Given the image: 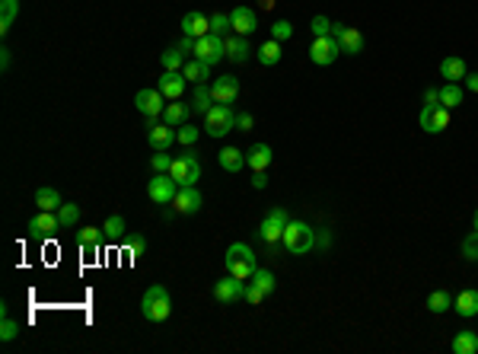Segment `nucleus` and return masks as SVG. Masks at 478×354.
Wrapping results in <instances>:
<instances>
[{
  "label": "nucleus",
  "mask_w": 478,
  "mask_h": 354,
  "mask_svg": "<svg viewBox=\"0 0 478 354\" xmlns=\"http://www.w3.org/2000/svg\"><path fill=\"white\" fill-rule=\"evenodd\" d=\"M140 313H144V320L150 322H166L169 313H173V300H169V291L163 284H150L140 300Z\"/></svg>",
  "instance_id": "nucleus-1"
},
{
  "label": "nucleus",
  "mask_w": 478,
  "mask_h": 354,
  "mask_svg": "<svg viewBox=\"0 0 478 354\" xmlns=\"http://www.w3.org/2000/svg\"><path fill=\"white\" fill-rule=\"evenodd\" d=\"M223 265H227V275H233V278H243L249 281L252 275H255V252L249 249L246 243H233L227 249V256H223Z\"/></svg>",
  "instance_id": "nucleus-2"
},
{
  "label": "nucleus",
  "mask_w": 478,
  "mask_h": 354,
  "mask_svg": "<svg viewBox=\"0 0 478 354\" xmlns=\"http://www.w3.org/2000/svg\"><path fill=\"white\" fill-rule=\"evenodd\" d=\"M281 243H284V249L291 252V256H306V252L316 246V230L303 221H287Z\"/></svg>",
  "instance_id": "nucleus-3"
},
{
  "label": "nucleus",
  "mask_w": 478,
  "mask_h": 354,
  "mask_svg": "<svg viewBox=\"0 0 478 354\" xmlns=\"http://www.w3.org/2000/svg\"><path fill=\"white\" fill-rule=\"evenodd\" d=\"M236 131V112L227 103H214L204 115V134L211 138H223V134Z\"/></svg>",
  "instance_id": "nucleus-4"
},
{
  "label": "nucleus",
  "mask_w": 478,
  "mask_h": 354,
  "mask_svg": "<svg viewBox=\"0 0 478 354\" xmlns=\"http://www.w3.org/2000/svg\"><path fill=\"white\" fill-rule=\"evenodd\" d=\"M169 176L175 179V185H198L201 179V160H198V153H179L169 166Z\"/></svg>",
  "instance_id": "nucleus-5"
},
{
  "label": "nucleus",
  "mask_w": 478,
  "mask_h": 354,
  "mask_svg": "<svg viewBox=\"0 0 478 354\" xmlns=\"http://www.w3.org/2000/svg\"><path fill=\"white\" fill-rule=\"evenodd\" d=\"M287 211L284 208H271L268 214H265V221L258 223V240H262L265 246H271L274 249L281 240H284V227H287Z\"/></svg>",
  "instance_id": "nucleus-6"
},
{
  "label": "nucleus",
  "mask_w": 478,
  "mask_h": 354,
  "mask_svg": "<svg viewBox=\"0 0 478 354\" xmlns=\"http://www.w3.org/2000/svg\"><path fill=\"white\" fill-rule=\"evenodd\" d=\"M169 99L163 96V93L157 90V86H147V90H138V96H134V105H138V112L147 118V128L157 122V118H163V109H166Z\"/></svg>",
  "instance_id": "nucleus-7"
},
{
  "label": "nucleus",
  "mask_w": 478,
  "mask_h": 354,
  "mask_svg": "<svg viewBox=\"0 0 478 354\" xmlns=\"http://www.w3.org/2000/svg\"><path fill=\"white\" fill-rule=\"evenodd\" d=\"M198 61H204L208 67H214L217 61H223V55H227V45H223V35H201V39H194V51H192Z\"/></svg>",
  "instance_id": "nucleus-8"
},
{
  "label": "nucleus",
  "mask_w": 478,
  "mask_h": 354,
  "mask_svg": "<svg viewBox=\"0 0 478 354\" xmlns=\"http://www.w3.org/2000/svg\"><path fill=\"white\" fill-rule=\"evenodd\" d=\"M341 55V45L335 35H319L316 42H312L310 48V61L316 64V67H328V64H335Z\"/></svg>",
  "instance_id": "nucleus-9"
},
{
  "label": "nucleus",
  "mask_w": 478,
  "mask_h": 354,
  "mask_svg": "<svg viewBox=\"0 0 478 354\" xmlns=\"http://www.w3.org/2000/svg\"><path fill=\"white\" fill-rule=\"evenodd\" d=\"M175 192H179V185L169 173H153V179L147 182V195H150L153 204H173Z\"/></svg>",
  "instance_id": "nucleus-10"
},
{
  "label": "nucleus",
  "mask_w": 478,
  "mask_h": 354,
  "mask_svg": "<svg viewBox=\"0 0 478 354\" xmlns=\"http://www.w3.org/2000/svg\"><path fill=\"white\" fill-rule=\"evenodd\" d=\"M418 122H421V128L427 134H440L450 128V109L446 105H424Z\"/></svg>",
  "instance_id": "nucleus-11"
},
{
  "label": "nucleus",
  "mask_w": 478,
  "mask_h": 354,
  "mask_svg": "<svg viewBox=\"0 0 478 354\" xmlns=\"http://www.w3.org/2000/svg\"><path fill=\"white\" fill-rule=\"evenodd\" d=\"M332 35L338 39L341 55H361V51H364V35H361V29L345 26V22H335Z\"/></svg>",
  "instance_id": "nucleus-12"
},
{
  "label": "nucleus",
  "mask_w": 478,
  "mask_h": 354,
  "mask_svg": "<svg viewBox=\"0 0 478 354\" xmlns=\"http://www.w3.org/2000/svg\"><path fill=\"white\" fill-rule=\"evenodd\" d=\"M173 211L175 214H198L201 211V192H198V185H179V192L173 198Z\"/></svg>",
  "instance_id": "nucleus-13"
},
{
  "label": "nucleus",
  "mask_w": 478,
  "mask_h": 354,
  "mask_svg": "<svg viewBox=\"0 0 478 354\" xmlns=\"http://www.w3.org/2000/svg\"><path fill=\"white\" fill-rule=\"evenodd\" d=\"M58 230H61V221H58L55 211H39V214L29 221V233H32L35 240H51Z\"/></svg>",
  "instance_id": "nucleus-14"
},
{
  "label": "nucleus",
  "mask_w": 478,
  "mask_h": 354,
  "mask_svg": "<svg viewBox=\"0 0 478 354\" xmlns=\"http://www.w3.org/2000/svg\"><path fill=\"white\" fill-rule=\"evenodd\" d=\"M230 26H233L236 35H246V39H249V35L258 29L255 10H252V7H233V10H230Z\"/></svg>",
  "instance_id": "nucleus-15"
},
{
  "label": "nucleus",
  "mask_w": 478,
  "mask_h": 354,
  "mask_svg": "<svg viewBox=\"0 0 478 354\" xmlns=\"http://www.w3.org/2000/svg\"><path fill=\"white\" fill-rule=\"evenodd\" d=\"M175 128L166 125V122H153L150 128H147V144L153 147V150H169V147L175 144Z\"/></svg>",
  "instance_id": "nucleus-16"
},
{
  "label": "nucleus",
  "mask_w": 478,
  "mask_h": 354,
  "mask_svg": "<svg viewBox=\"0 0 478 354\" xmlns=\"http://www.w3.org/2000/svg\"><path fill=\"white\" fill-rule=\"evenodd\" d=\"M243 291H246V281L233 278V275H227V278H220L214 284V297L220 300V303H236V300H243Z\"/></svg>",
  "instance_id": "nucleus-17"
},
{
  "label": "nucleus",
  "mask_w": 478,
  "mask_h": 354,
  "mask_svg": "<svg viewBox=\"0 0 478 354\" xmlns=\"http://www.w3.org/2000/svg\"><path fill=\"white\" fill-rule=\"evenodd\" d=\"M211 93H214V103H233L239 96V77L233 74H223V77H214V84H211Z\"/></svg>",
  "instance_id": "nucleus-18"
},
{
  "label": "nucleus",
  "mask_w": 478,
  "mask_h": 354,
  "mask_svg": "<svg viewBox=\"0 0 478 354\" xmlns=\"http://www.w3.org/2000/svg\"><path fill=\"white\" fill-rule=\"evenodd\" d=\"M157 90L163 93L169 103L182 99V93H185V74H182V70H166V74L157 80Z\"/></svg>",
  "instance_id": "nucleus-19"
},
{
  "label": "nucleus",
  "mask_w": 478,
  "mask_h": 354,
  "mask_svg": "<svg viewBox=\"0 0 478 354\" xmlns=\"http://www.w3.org/2000/svg\"><path fill=\"white\" fill-rule=\"evenodd\" d=\"M453 310H456L463 320H472V316H478V291H475V287H465V291H459L456 297H453Z\"/></svg>",
  "instance_id": "nucleus-20"
},
{
  "label": "nucleus",
  "mask_w": 478,
  "mask_h": 354,
  "mask_svg": "<svg viewBox=\"0 0 478 354\" xmlns=\"http://www.w3.org/2000/svg\"><path fill=\"white\" fill-rule=\"evenodd\" d=\"M211 32V16L204 13H185L182 16V35L188 39H201V35Z\"/></svg>",
  "instance_id": "nucleus-21"
},
{
  "label": "nucleus",
  "mask_w": 478,
  "mask_h": 354,
  "mask_svg": "<svg viewBox=\"0 0 478 354\" xmlns=\"http://www.w3.org/2000/svg\"><path fill=\"white\" fill-rule=\"evenodd\" d=\"M271 160H274V153H271L268 144H252L249 153H246V163H249L252 173H265L271 166Z\"/></svg>",
  "instance_id": "nucleus-22"
},
{
  "label": "nucleus",
  "mask_w": 478,
  "mask_h": 354,
  "mask_svg": "<svg viewBox=\"0 0 478 354\" xmlns=\"http://www.w3.org/2000/svg\"><path fill=\"white\" fill-rule=\"evenodd\" d=\"M217 163H220L227 173H243L246 169V153L239 150V147H223V150L217 153Z\"/></svg>",
  "instance_id": "nucleus-23"
},
{
  "label": "nucleus",
  "mask_w": 478,
  "mask_h": 354,
  "mask_svg": "<svg viewBox=\"0 0 478 354\" xmlns=\"http://www.w3.org/2000/svg\"><path fill=\"white\" fill-rule=\"evenodd\" d=\"M223 45H227V58L233 64H243L246 58H249V39H246V35H227V39H223Z\"/></svg>",
  "instance_id": "nucleus-24"
},
{
  "label": "nucleus",
  "mask_w": 478,
  "mask_h": 354,
  "mask_svg": "<svg viewBox=\"0 0 478 354\" xmlns=\"http://www.w3.org/2000/svg\"><path fill=\"white\" fill-rule=\"evenodd\" d=\"M188 115H192V105L179 103V99H173V103H166V109H163V122L173 128H182L188 122Z\"/></svg>",
  "instance_id": "nucleus-25"
},
{
  "label": "nucleus",
  "mask_w": 478,
  "mask_h": 354,
  "mask_svg": "<svg viewBox=\"0 0 478 354\" xmlns=\"http://www.w3.org/2000/svg\"><path fill=\"white\" fill-rule=\"evenodd\" d=\"M465 74H469V67H465L463 58H444L440 61V77H446V84H459V80H465Z\"/></svg>",
  "instance_id": "nucleus-26"
},
{
  "label": "nucleus",
  "mask_w": 478,
  "mask_h": 354,
  "mask_svg": "<svg viewBox=\"0 0 478 354\" xmlns=\"http://www.w3.org/2000/svg\"><path fill=\"white\" fill-rule=\"evenodd\" d=\"M35 204H39V211H58L61 208V192L51 185H42V188H35Z\"/></svg>",
  "instance_id": "nucleus-27"
},
{
  "label": "nucleus",
  "mask_w": 478,
  "mask_h": 354,
  "mask_svg": "<svg viewBox=\"0 0 478 354\" xmlns=\"http://www.w3.org/2000/svg\"><path fill=\"white\" fill-rule=\"evenodd\" d=\"M453 354H478V332L463 329L453 335Z\"/></svg>",
  "instance_id": "nucleus-28"
},
{
  "label": "nucleus",
  "mask_w": 478,
  "mask_h": 354,
  "mask_svg": "<svg viewBox=\"0 0 478 354\" xmlns=\"http://www.w3.org/2000/svg\"><path fill=\"white\" fill-rule=\"evenodd\" d=\"M211 105H214V93H211V86H208V84H194L192 112H198V115H208Z\"/></svg>",
  "instance_id": "nucleus-29"
},
{
  "label": "nucleus",
  "mask_w": 478,
  "mask_h": 354,
  "mask_svg": "<svg viewBox=\"0 0 478 354\" xmlns=\"http://www.w3.org/2000/svg\"><path fill=\"white\" fill-rule=\"evenodd\" d=\"M182 74H185V80H192V84H208V77H211V67L204 61H185V67H182Z\"/></svg>",
  "instance_id": "nucleus-30"
},
{
  "label": "nucleus",
  "mask_w": 478,
  "mask_h": 354,
  "mask_svg": "<svg viewBox=\"0 0 478 354\" xmlns=\"http://www.w3.org/2000/svg\"><path fill=\"white\" fill-rule=\"evenodd\" d=\"M102 227H86V230H80V246H84V252L86 256H96L99 252V243H102Z\"/></svg>",
  "instance_id": "nucleus-31"
},
{
  "label": "nucleus",
  "mask_w": 478,
  "mask_h": 354,
  "mask_svg": "<svg viewBox=\"0 0 478 354\" xmlns=\"http://www.w3.org/2000/svg\"><path fill=\"white\" fill-rule=\"evenodd\" d=\"M281 55H284V51H281V42H277V39H268V42L258 48V61H262L265 67H274V64L281 61Z\"/></svg>",
  "instance_id": "nucleus-32"
},
{
  "label": "nucleus",
  "mask_w": 478,
  "mask_h": 354,
  "mask_svg": "<svg viewBox=\"0 0 478 354\" xmlns=\"http://www.w3.org/2000/svg\"><path fill=\"white\" fill-rule=\"evenodd\" d=\"M159 64L166 70H182L185 67V51L179 48V45H173V48H166L163 55H159Z\"/></svg>",
  "instance_id": "nucleus-33"
},
{
  "label": "nucleus",
  "mask_w": 478,
  "mask_h": 354,
  "mask_svg": "<svg viewBox=\"0 0 478 354\" xmlns=\"http://www.w3.org/2000/svg\"><path fill=\"white\" fill-rule=\"evenodd\" d=\"M20 13V0H0V32H7Z\"/></svg>",
  "instance_id": "nucleus-34"
},
{
  "label": "nucleus",
  "mask_w": 478,
  "mask_h": 354,
  "mask_svg": "<svg viewBox=\"0 0 478 354\" xmlns=\"http://www.w3.org/2000/svg\"><path fill=\"white\" fill-rule=\"evenodd\" d=\"M102 233H105V240H125V217L121 214H112L109 221L102 223Z\"/></svg>",
  "instance_id": "nucleus-35"
},
{
  "label": "nucleus",
  "mask_w": 478,
  "mask_h": 354,
  "mask_svg": "<svg viewBox=\"0 0 478 354\" xmlns=\"http://www.w3.org/2000/svg\"><path fill=\"white\" fill-rule=\"evenodd\" d=\"M459 103H463V86H459V84H444V86H440V105L456 109Z\"/></svg>",
  "instance_id": "nucleus-36"
},
{
  "label": "nucleus",
  "mask_w": 478,
  "mask_h": 354,
  "mask_svg": "<svg viewBox=\"0 0 478 354\" xmlns=\"http://www.w3.org/2000/svg\"><path fill=\"white\" fill-rule=\"evenodd\" d=\"M427 310L430 313H446V310H453V294L450 291H434L427 297Z\"/></svg>",
  "instance_id": "nucleus-37"
},
{
  "label": "nucleus",
  "mask_w": 478,
  "mask_h": 354,
  "mask_svg": "<svg viewBox=\"0 0 478 354\" xmlns=\"http://www.w3.org/2000/svg\"><path fill=\"white\" fill-rule=\"evenodd\" d=\"M58 221H61V230L74 227V223L80 221V204H74V202H64L61 208H58Z\"/></svg>",
  "instance_id": "nucleus-38"
},
{
  "label": "nucleus",
  "mask_w": 478,
  "mask_h": 354,
  "mask_svg": "<svg viewBox=\"0 0 478 354\" xmlns=\"http://www.w3.org/2000/svg\"><path fill=\"white\" fill-rule=\"evenodd\" d=\"M459 249H463V258H469V262H478V230H472V233L465 236Z\"/></svg>",
  "instance_id": "nucleus-39"
},
{
  "label": "nucleus",
  "mask_w": 478,
  "mask_h": 354,
  "mask_svg": "<svg viewBox=\"0 0 478 354\" xmlns=\"http://www.w3.org/2000/svg\"><path fill=\"white\" fill-rule=\"evenodd\" d=\"M252 284H258L262 287L265 294H274V275H271V271H265V268H255V275H252Z\"/></svg>",
  "instance_id": "nucleus-40"
},
{
  "label": "nucleus",
  "mask_w": 478,
  "mask_h": 354,
  "mask_svg": "<svg viewBox=\"0 0 478 354\" xmlns=\"http://www.w3.org/2000/svg\"><path fill=\"white\" fill-rule=\"evenodd\" d=\"M169 166H173V157H169L166 150H153V157H150L153 173H169Z\"/></svg>",
  "instance_id": "nucleus-41"
},
{
  "label": "nucleus",
  "mask_w": 478,
  "mask_h": 354,
  "mask_svg": "<svg viewBox=\"0 0 478 354\" xmlns=\"http://www.w3.org/2000/svg\"><path fill=\"white\" fill-rule=\"evenodd\" d=\"M230 13H214L211 16V32L214 35H223V39H227V32H230Z\"/></svg>",
  "instance_id": "nucleus-42"
},
{
  "label": "nucleus",
  "mask_w": 478,
  "mask_h": 354,
  "mask_svg": "<svg viewBox=\"0 0 478 354\" xmlns=\"http://www.w3.org/2000/svg\"><path fill=\"white\" fill-rule=\"evenodd\" d=\"M265 297H268V294H265L262 287H258V284H252V281H246V291H243V300H246V303L258 306V303H262Z\"/></svg>",
  "instance_id": "nucleus-43"
},
{
  "label": "nucleus",
  "mask_w": 478,
  "mask_h": 354,
  "mask_svg": "<svg viewBox=\"0 0 478 354\" xmlns=\"http://www.w3.org/2000/svg\"><path fill=\"white\" fill-rule=\"evenodd\" d=\"M332 26L335 22L328 20V16H312V22H310V29H312V35H332Z\"/></svg>",
  "instance_id": "nucleus-44"
},
{
  "label": "nucleus",
  "mask_w": 478,
  "mask_h": 354,
  "mask_svg": "<svg viewBox=\"0 0 478 354\" xmlns=\"http://www.w3.org/2000/svg\"><path fill=\"white\" fill-rule=\"evenodd\" d=\"M16 335H20V322H13L7 313H4V322H0V339H4V341H13Z\"/></svg>",
  "instance_id": "nucleus-45"
},
{
  "label": "nucleus",
  "mask_w": 478,
  "mask_h": 354,
  "mask_svg": "<svg viewBox=\"0 0 478 354\" xmlns=\"http://www.w3.org/2000/svg\"><path fill=\"white\" fill-rule=\"evenodd\" d=\"M291 35H293V26L287 20H277L274 26H271V39H277V42H287Z\"/></svg>",
  "instance_id": "nucleus-46"
},
{
  "label": "nucleus",
  "mask_w": 478,
  "mask_h": 354,
  "mask_svg": "<svg viewBox=\"0 0 478 354\" xmlns=\"http://www.w3.org/2000/svg\"><path fill=\"white\" fill-rule=\"evenodd\" d=\"M175 138H179V144H182V147H192L194 140H198V128L188 125V122H185V125H182L179 131H175Z\"/></svg>",
  "instance_id": "nucleus-47"
},
{
  "label": "nucleus",
  "mask_w": 478,
  "mask_h": 354,
  "mask_svg": "<svg viewBox=\"0 0 478 354\" xmlns=\"http://www.w3.org/2000/svg\"><path fill=\"white\" fill-rule=\"evenodd\" d=\"M147 243H144V236H128V252L131 256H144Z\"/></svg>",
  "instance_id": "nucleus-48"
},
{
  "label": "nucleus",
  "mask_w": 478,
  "mask_h": 354,
  "mask_svg": "<svg viewBox=\"0 0 478 354\" xmlns=\"http://www.w3.org/2000/svg\"><path fill=\"white\" fill-rule=\"evenodd\" d=\"M252 128H255V118H252L249 112L236 115V131H252Z\"/></svg>",
  "instance_id": "nucleus-49"
},
{
  "label": "nucleus",
  "mask_w": 478,
  "mask_h": 354,
  "mask_svg": "<svg viewBox=\"0 0 478 354\" xmlns=\"http://www.w3.org/2000/svg\"><path fill=\"white\" fill-rule=\"evenodd\" d=\"M424 105H440V90L427 86V90H424Z\"/></svg>",
  "instance_id": "nucleus-50"
},
{
  "label": "nucleus",
  "mask_w": 478,
  "mask_h": 354,
  "mask_svg": "<svg viewBox=\"0 0 478 354\" xmlns=\"http://www.w3.org/2000/svg\"><path fill=\"white\" fill-rule=\"evenodd\" d=\"M465 90L478 93V74H465Z\"/></svg>",
  "instance_id": "nucleus-51"
},
{
  "label": "nucleus",
  "mask_w": 478,
  "mask_h": 354,
  "mask_svg": "<svg viewBox=\"0 0 478 354\" xmlns=\"http://www.w3.org/2000/svg\"><path fill=\"white\" fill-rule=\"evenodd\" d=\"M179 48L185 51V55H188V51H194V39H188V35H182V39H179Z\"/></svg>",
  "instance_id": "nucleus-52"
},
{
  "label": "nucleus",
  "mask_w": 478,
  "mask_h": 354,
  "mask_svg": "<svg viewBox=\"0 0 478 354\" xmlns=\"http://www.w3.org/2000/svg\"><path fill=\"white\" fill-rule=\"evenodd\" d=\"M252 185H255V188H265V185H268V176H265V173H255V176H252Z\"/></svg>",
  "instance_id": "nucleus-53"
},
{
  "label": "nucleus",
  "mask_w": 478,
  "mask_h": 354,
  "mask_svg": "<svg viewBox=\"0 0 478 354\" xmlns=\"http://www.w3.org/2000/svg\"><path fill=\"white\" fill-rule=\"evenodd\" d=\"M0 67L4 70L10 67V48H0Z\"/></svg>",
  "instance_id": "nucleus-54"
},
{
  "label": "nucleus",
  "mask_w": 478,
  "mask_h": 354,
  "mask_svg": "<svg viewBox=\"0 0 478 354\" xmlns=\"http://www.w3.org/2000/svg\"><path fill=\"white\" fill-rule=\"evenodd\" d=\"M258 7H262V10H271V7H274V0H258Z\"/></svg>",
  "instance_id": "nucleus-55"
},
{
  "label": "nucleus",
  "mask_w": 478,
  "mask_h": 354,
  "mask_svg": "<svg viewBox=\"0 0 478 354\" xmlns=\"http://www.w3.org/2000/svg\"><path fill=\"white\" fill-rule=\"evenodd\" d=\"M472 227H475V230H478V211H475V217H472Z\"/></svg>",
  "instance_id": "nucleus-56"
}]
</instances>
